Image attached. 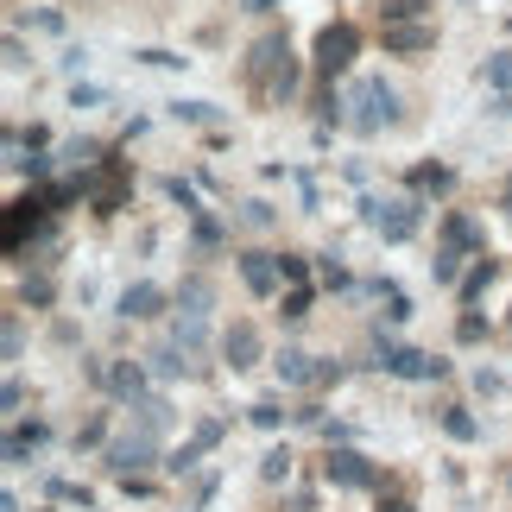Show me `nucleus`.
<instances>
[{"instance_id": "obj_1", "label": "nucleus", "mask_w": 512, "mask_h": 512, "mask_svg": "<svg viewBox=\"0 0 512 512\" xmlns=\"http://www.w3.org/2000/svg\"><path fill=\"white\" fill-rule=\"evenodd\" d=\"M247 83L266 95V102H285L298 89V64H291V38L285 32H266L260 45L247 51Z\"/></svg>"}, {"instance_id": "obj_2", "label": "nucleus", "mask_w": 512, "mask_h": 512, "mask_svg": "<svg viewBox=\"0 0 512 512\" xmlns=\"http://www.w3.org/2000/svg\"><path fill=\"white\" fill-rule=\"evenodd\" d=\"M348 127L354 133H380V127H392L399 121V95H392L380 76H361V83H354V95H348Z\"/></svg>"}, {"instance_id": "obj_3", "label": "nucleus", "mask_w": 512, "mask_h": 512, "mask_svg": "<svg viewBox=\"0 0 512 512\" xmlns=\"http://www.w3.org/2000/svg\"><path fill=\"white\" fill-rule=\"evenodd\" d=\"M367 222H373V234H386V241H411L418 222H424V209L411 203V196H392V203L373 196V203H367Z\"/></svg>"}, {"instance_id": "obj_4", "label": "nucleus", "mask_w": 512, "mask_h": 512, "mask_svg": "<svg viewBox=\"0 0 512 512\" xmlns=\"http://www.w3.org/2000/svg\"><path fill=\"white\" fill-rule=\"evenodd\" d=\"M354 51H361V32L348 26V19H336V26L317 32V76H342L354 64Z\"/></svg>"}, {"instance_id": "obj_5", "label": "nucleus", "mask_w": 512, "mask_h": 512, "mask_svg": "<svg viewBox=\"0 0 512 512\" xmlns=\"http://www.w3.org/2000/svg\"><path fill=\"white\" fill-rule=\"evenodd\" d=\"M152 456H159V437H146V430H133V437L108 443V468H114L121 481H133L140 468H152Z\"/></svg>"}, {"instance_id": "obj_6", "label": "nucleus", "mask_w": 512, "mask_h": 512, "mask_svg": "<svg viewBox=\"0 0 512 512\" xmlns=\"http://www.w3.org/2000/svg\"><path fill=\"white\" fill-rule=\"evenodd\" d=\"M45 209H51V196H19V203L7 209V253L13 260L26 253V234L45 228Z\"/></svg>"}, {"instance_id": "obj_7", "label": "nucleus", "mask_w": 512, "mask_h": 512, "mask_svg": "<svg viewBox=\"0 0 512 512\" xmlns=\"http://www.w3.org/2000/svg\"><path fill=\"white\" fill-rule=\"evenodd\" d=\"M83 196H95V209L114 215V209L127 203V165H121V159H102V171L83 177Z\"/></svg>"}, {"instance_id": "obj_8", "label": "nucleus", "mask_w": 512, "mask_h": 512, "mask_svg": "<svg viewBox=\"0 0 512 512\" xmlns=\"http://www.w3.org/2000/svg\"><path fill=\"white\" fill-rule=\"evenodd\" d=\"M89 373H95V380H102L121 405H140V399H146V367H140V361H114V367H89Z\"/></svg>"}, {"instance_id": "obj_9", "label": "nucleus", "mask_w": 512, "mask_h": 512, "mask_svg": "<svg viewBox=\"0 0 512 512\" xmlns=\"http://www.w3.org/2000/svg\"><path fill=\"white\" fill-rule=\"evenodd\" d=\"M380 367L399 373V380H443V361H437V354H418V348H386Z\"/></svg>"}, {"instance_id": "obj_10", "label": "nucleus", "mask_w": 512, "mask_h": 512, "mask_svg": "<svg viewBox=\"0 0 512 512\" xmlns=\"http://www.w3.org/2000/svg\"><path fill=\"white\" fill-rule=\"evenodd\" d=\"M323 475L336 481V487H373V462H367V456H354V449H329Z\"/></svg>"}, {"instance_id": "obj_11", "label": "nucleus", "mask_w": 512, "mask_h": 512, "mask_svg": "<svg viewBox=\"0 0 512 512\" xmlns=\"http://www.w3.org/2000/svg\"><path fill=\"white\" fill-rule=\"evenodd\" d=\"M443 247H456V253H487V234H481L475 215L449 209V215H443Z\"/></svg>"}, {"instance_id": "obj_12", "label": "nucleus", "mask_w": 512, "mask_h": 512, "mask_svg": "<svg viewBox=\"0 0 512 512\" xmlns=\"http://www.w3.org/2000/svg\"><path fill=\"white\" fill-rule=\"evenodd\" d=\"M380 38H386V51H392V57H418V51L437 45V26H418V19H411V26H386Z\"/></svg>"}, {"instance_id": "obj_13", "label": "nucleus", "mask_w": 512, "mask_h": 512, "mask_svg": "<svg viewBox=\"0 0 512 512\" xmlns=\"http://www.w3.org/2000/svg\"><path fill=\"white\" fill-rule=\"evenodd\" d=\"M159 310H165V291H159V285L140 279V285L121 291V317H127V323H146V317H159Z\"/></svg>"}, {"instance_id": "obj_14", "label": "nucleus", "mask_w": 512, "mask_h": 512, "mask_svg": "<svg viewBox=\"0 0 512 512\" xmlns=\"http://www.w3.org/2000/svg\"><path fill=\"white\" fill-rule=\"evenodd\" d=\"M222 354H228V367H234V373L253 367V361H260V329H253V323H234L228 336H222Z\"/></svg>"}, {"instance_id": "obj_15", "label": "nucleus", "mask_w": 512, "mask_h": 512, "mask_svg": "<svg viewBox=\"0 0 512 512\" xmlns=\"http://www.w3.org/2000/svg\"><path fill=\"white\" fill-rule=\"evenodd\" d=\"M241 279H247V291H266L279 285V253H241Z\"/></svg>"}, {"instance_id": "obj_16", "label": "nucleus", "mask_w": 512, "mask_h": 512, "mask_svg": "<svg viewBox=\"0 0 512 512\" xmlns=\"http://www.w3.org/2000/svg\"><path fill=\"white\" fill-rule=\"evenodd\" d=\"M127 411H133V424H140L146 437H165V430H171V405H165V399H152V392H146L140 405H127Z\"/></svg>"}, {"instance_id": "obj_17", "label": "nucleus", "mask_w": 512, "mask_h": 512, "mask_svg": "<svg viewBox=\"0 0 512 512\" xmlns=\"http://www.w3.org/2000/svg\"><path fill=\"white\" fill-rule=\"evenodd\" d=\"M279 380H285V386H317V367H310L304 348H285V354H279Z\"/></svg>"}, {"instance_id": "obj_18", "label": "nucleus", "mask_w": 512, "mask_h": 512, "mask_svg": "<svg viewBox=\"0 0 512 512\" xmlns=\"http://www.w3.org/2000/svg\"><path fill=\"white\" fill-rule=\"evenodd\" d=\"M38 443H45V424H13V430H7V462L19 468V462H26Z\"/></svg>"}, {"instance_id": "obj_19", "label": "nucleus", "mask_w": 512, "mask_h": 512, "mask_svg": "<svg viewBox=\"0 0 512 512\" xmlns=\"http://www.w3.org/2000/svg\"><path fill=\"white\" fill-rule=\"evenodd\" d=\"M449 184H456V171H449V165H418V171H411V190H424V196H443Z\"/></svg>"}, {"instance_id": "obj_20", "label": "nucleus", "mask_w": 512, "mask_h": 512, "mask_svg": "<svg viewBox=\"0 0 512 512\" xmlns=\"http://www.w3.org/2000/svg\"><path fill=\"white\" fill-rule=\"evenodd\" d=\"M184 354H190V348H177V342H165V348H152V354H146V361H152V373H159V380H177V373H184V367H190V361H184Z\"/></svg>"}, {"instance_id": "obj_21", "label": "nucleus", "mask_w": 512, "mask_h": 512, "mask_svg": "<svg viewBox=\"0 0 512 512\" xmlns=\"http://www.w3.org/2000/svg\"><path fill=\"white\" fill-rule=\"evenodd\" d=\"M209 304H215L209 279H184V317H209Z\"/></svg>"}, {"instance_id": "obj_22", "label": "nucleus", "mask_w": 512, "mask_h": 512, "mask_svg": "<svg viewBox=\"0 0 512 512\" xmlns=\"http://www.w3.org/2000/svg\"><path fill=\"white\" fill-rule=\"evenodd\" d=\"M424 7H430V0H386V7H380V26H411Z\"/></svg>"}, {"instance_id": "obj_23", "label": "nucleus", "mask_w": 512, "mask_h": 512, "mask_svg": "<svg viewBox=\"0 0 512 512\" xmlns=\"http://www.w3.org/2000/svg\"><path fill=\"white\" fill-rule=\"evenodd\" d=\"M443 430H449V437H456V443H475V437H481V424L468 418L462 405H449V411H443Z\"/></svg>"}, {"instance_id": "obj_24", "label": "nucleus", "mask_w": 512, "mask_h": 512, "mask_svg": "<svg viewBox=\"0 0 512 512\" xmlns=\"http://www.w3.org/2000/svg\"><path fill=\"white\" fill-rule=\"evenodd\" d=\"M487 285H494V260H487V253H481V260H475V272H468V279H462V304H475Z\"/></svg>"}, {"instance_id": "obj_25", "label": "nucleus", "mask_w": 512, "mask_h": 512, "mask_svg": "<svg viewBox=\"0 0 512 512\" xmlns=\"http://www.w3.org/2000/svg\"><path fill=\"white\" fill-rule=\"evenodd\" d=\"M462 260H468V253H456V247H437V260H430V272H437V285H456Z\"/></svg>"}, {"instance_id": "obj_26", "label": "nucleus", "mask_w": 512, "mask_h": 512, "mask_svg": "<svg viewBox=\"0 0 512 512\" xmlns=\"http://www.w3.org/2000/svg\"><path fill=\"white\" fill-rule=\"evenodd\" d=\"M260 475H266L272 487H279V481H291V456H285V449H272V456L260 462Z\"/></svg>"}, {"instance_id": "obj_27", "label": "nucleus", "mask_w": 512, "mask_h": 512, "mask_svg": "<svg viewBox=\"0 0 512 512\" xmlns=\"http://www.w3.org/2000/svg\"><path fill=\"white\" fill-rule=\"evenodd\" d=\"M196 247H222V222L215 215H196Z\"/></svg>"}, {"instance_id": "obj_28", "label": "nucleus", "mask_w": 512, "mask_h": 512, "mask_svg": "<svg viewBox=\"0 0 512 512\" xmlns=\"http://www.w3.org/2000/svg\"><path fill=\"white\" fill-rule=\"evenodd\" d=\"M304 272H310V260H298V253H279V279H291V285H304Z\"/></svg>"}, {"instance_id": "obj_29", "label": "nucleus", "mask_w": 512, "mask_h": 512, "mask_svg": "<svg viewBox=\"0 0 512 512\" xmlns=\"http://www.w3.org/2000/svg\"><path fill=\"white\" fill-rule=\"evenodd\" d=\"M222 430H228L222 418H209V424H196V437H190V443H196V449H215V443H222Z\"/></svg>"}, {"instance_id": "obj_30", "label": "nucleus", "mask_w": 512, "mask_h": 512, "mask_svg": "<svg viewBox=\"0 0 512 512\" xmlns=\"http://www.w3.org/2000/svg\"><path fill=\"white\" fill-rule=\"evenodd\" d=\"M487 83H494V89H512V57H506V51L487 64Z\"/></svg>"}, {"instance_id": "obj_31", "label": "nucleus", "mask_w": 512, "mask_h": 512, "mask_svg": "<svg viewBox=\"0 0 512 512\" xmlns=\"http://www.w3.org/2000/svg\"><path fill=\"white\" fill-rule=\"evenodd\" d=\"M481 336H487V323L475 317V310H468V317L456 323V342H481Z\"/></svg>"}, {"instance_id": "obj_32", "label": "nucleus", "mask_w": 512, "mask_h": 512, "mask_svg": "<svg viewBox=\"0 0 512 512\" xmlns=\"http://www.w3.org/2000/svg\"><path fill=\"white\" fill-rule=\"evenodd\" d=\"M102 430H108V418H89L83 430H76V449H95V443H102Z\"/></svg>"}, {"instance_id": "obj_33", "label": "nucleus", "mask_w": 512, "mask_h": 512, "mask_svg": "<svg viewBox=\"0 0 512 512\" xmlns=\"http://www.w3.org/2000/svg\"><path fill=\"white\" fill-rule=\"evenodd\" d=\"M196 456H203V449H196V443H184V449L171 456V475H190V468H196Z\"/></svg>"}, {"instance_id": "obj_34", "label": "nucleus", "mask_w": 512, "mask_h": 512, "mask_svg": "<svg viewBox=\"0 0 512 512\" xmlns=\"http://www.w3.org/2000/svg\"><path fill=\"white\" fill-rule=\"evenodd\" d=\"M177 121H215L209 102H177Z\"/></svg>"}, {"instance_id": "obj_35", "label": "nucleus", "mask_w": 512, "mask_h": 512, "mask_svg": "<svg viewBox=\"0 0 512 512\" xmlns=\"http://www.w3.org/2000/svg\"><path fill=\"white\" fill-rule=\"evenodd\" d=\"M26 354V336H19V317H7V361H19Z\"/></svg>"}, {"instance_id": "obj_36", "label": "nucleus", "mask_w": 512, "mask_h": 512, "mask_svg": "<svg viewBox=\"0 0 512 512\" xmlns=\"http://www.w3.org/2000/svg\"><path fill=\"white\" fill-rule=\"evenodd\" d=\"M279 418H285L279 405H253V424H260V430H279Z\"/></svg>"}, {"instance_id": "obj_37", "label": "nucleus", "mask_w": 512, "mask_h": 512, "mask_svg": "<svg viewBox=\"0 0 512 512\" xmlns=\"http://www.w3.org/2000/svg\"><path fill=\"white\" fill-rule=\"evenodd\" d=\"M285 317H310V291H304V285H298V291L285 298Z\"/></svg>"}, {"instance_id": "obj_38", "label": "nucleus", "mask_w": 512, "mask_h": 512, "mask_svg": "<svg viewBox=\"0 0 512 512\" xmlns=\"http://www.w3.org/2000/svg\"><path fill=\"white\" fill-rule=\"evenodd\" d=\"M146 64H159V70H177V64H190V57H177V51H140Z\"/></svg>"}, {"instance_id": "obj_39", "label": "nucleus", "mask_w": 512, "mask_h": 512, "mask_svg": "<svg viewBox=\"0 0 512 512\" xmlns=\"http://www.w3.org/2000/svg\"><path fill=\"white\" fill-rule=\"evenodd\" d=\"M26 304H51V285L45 279H26Z\"/></svg>"}, {"instance_id": "obj_40", "label": "nucleus", "mask_w": 512, "mask_h": 512, "mask_svg": "<svg viewBox=\"0 0 512 512\" xmlns=\"http://www.w3.org/2000/svg\"><path fill=\"white\" fill-rule=\"evenodd\" d=\"M291 512H317V500H310V494H291Z\"/></svg>"}, {"instance_id": "obj_41", "label": "nucleus", "mask_w": 512, "mask_h": 512, "mask_svg": "<svg viewBox=\"0 0 512 512\" xmlns=\"http://www.w3.org/2000/svg\"><path fill=\"white\" fill-rule=\"evenodd\" d=\"M241 7H247V13H272V7H279V0H241Z\"/></svg>"}, {"instance_id": "obj_42", "label": "nucleus", "mask_w": 512, "mask_h": 512, "mask_svg": "<svg viewBox=\"0 0 512 512\" xmlns=\"http://www.w3.org/2000/svg\"><path fill=\"white\" fill-rule=\"evenodd\" d=\"M380 512H418L411 500H380Z\"/></svg>"}, {"instance_id": "obj_43", "label": "nucleus", "mask_w": 512, "mask_h": 512, "mask_svg": "<svg viewBox=\"0 0 512 512\" xmlns=\"http://www.w3.org/2000/svg\"><path fill=\"white\" fill-rule=\"evenodd\" d=\"M500 203H506V209H512V177H506V190H500Z\"/></svg>"}, {"instance_id": "obj_44", "label": "nucleus", "mask_w": 512, "mask_h": 512, "mask_svg": "<svg viewBox=\"0 0 512 512\" xmlns=\"http://www.w3.org/2000/svg\"><path fill=\"white\" fill-rule=\"evenodd\" d=\"M506 487H512V468H506Z\"/></svg>"}]
</instances>
